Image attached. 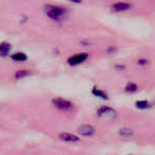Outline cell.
I'll return each mask as SVG.
<instances>
[{"instance_id": "obj_12", "label": "cell", "mask_w": 155, "mask_h": 155, "mask_svg": "<svg viewBox=\"0 0 155 155\" xmlns=\"http://www.w3.org/2000/svg\"><path fill=\"white\" fill-rule=\"evenodd\" d=\"M12 60L16 61V62H24V61L27 60V55L22 52H17V53L12 55Z\"/></svg>"}, {"instance_id": "obj_11", "label": "cell", "mask_w": 155, "mask_h": 155, "mask_svg": "<svg viewBox=\"0 0 155 155\" xmlns=\"http://www.w3.org/2000/svg\"><path fill=\"white\" fill-rule=\"evenodd\" d=\"M31 72L29 70H25V69H21V70H18L15 72V74H14V78L15 79H22V78H26L28 77V75H30Z\"/></svg>"}, {"instance_id": "obj_18", "label": "cell", "mask_w": 155, "mask_h": 155, "mask_svg": "<svg viewBox=\"0 0 155 155\" xmlns=\"http://www.w3.org/2000/svg\"><path fill=\"white\" fill-rule=\"evenodd\" d=\"M69 1H71V2H74V3H80L81 0H69Z\"/></svg>"}, {"instance_id": "obj_2", "label": "cell", "mask_w": 155, "mask_h": 155, "mask_svg": "<svg viewBox=\"0 0 155 155\" xmlns=\"http://www.w3.org/2000/svg\"><path fill=\"white\" fill-rule=\"evenodd\" d=\"M52 103L60 110H70L73 107L72 103L70 101H68L66 99H63V98H54L52 100Z\"/></svg>"}, {"instance_id": "obj_4", "label": "cell", "mask_w": 155, "mask_h": 155, "mask_svg": "<svg viewBox=\"0 0 155 155\" xmlns=\"http://www.w3.org/2000/svg\"><path fill=\"white\" fill-rule=\"evenodd\" d=\"M88 58V54L87 53H79V54H75V55H72L68 58V64L70 66H75V65H79L81 63L85 62Z\"/></svg>"}, {"instance_id": "obj_5", "label": "cell", "mask_w": 155, "mask_h": 155, "mask_svg": "<svg viewBox=\"0 0 155 155\" xmlns=\"http://www.w3.org/2000/svg\"><path fill=\"white\" fill-rule=\"evenodd\" d=\"M78 132H79L80 135L84 136V137H91V136H93L96 133V130L91 124H82L79 127Z\"/></svg>"}, {"instance_id": "obj_14", "label": "cell", "mask_w": 155, "mask_h": 155, "mask_svg": "<svg viewBox=\"0 0 155 155\" xmlns=\"http://www.w3.org/2000/svg\"><path fill=\"white\" fill-rule=\"evenodd\" d=\"M136 106H137L139 110H146V108L149 107V103H148V101L141 100V101H137V102H136Z\"/></svg>"}, {"instance_id": "obj_10", "label": "cell", "mask_w": 155, "mask_h": 155, "mask_svg": "<svg viewBox=\"0 0 155 155\" xmlns=\"http://www.w3.org/2000/svg\"><path fill=\"white\" fill-rule=\"evenodd\" d=\"M91 93H93V95H95L96 97H99V98H101V99H104V100L108 99V97H107V95H106L105 91H101V89H98L97 87H94L93 91H91Z\"/></svg>"}, {"instance_id": "obj_13", "label": "cell", "mask_w": 155, "mask_h": 155, "mask_svg": "<svg viewBox=\"0 0 155 155\" xmlns=\"http://www.w3.org/2000/svg\"><path fill=\"white\" fill-rule=\"evenodd\" d=\"M137 85L135 84V83H127V86H125V91L127 93H135L136 91H137Z\"/></svg>"}, {"instance_id": "obj_1", "label": "cell", "mask_w": 155, "mask_h": 155, "mask_svg": "<svg viewBox=\"0 0 155 155\" xmlns=\"http://www.w3.org/2000/svg\"><path fill=\"white\" fill-rule=\"evenodd\" d=\"M45 12L49 18H51L54 21H61L64 19L67 14V10L63 7H58V5H46Z\"/></svg>"}, {"instance_id": "obj_15", "label": "cell", "mask_w": 155, "mask_h": 155, "mask_svg": "<svg viewBox=\"0 0 155 155\" xmlns=\"http://www.w3.org/2000/svg\"><path fill=\"white\" fill-rule=\"evenodd\" d=\"M115 51H116V48H114V47H110V48H108V49H107L108 53H113V52H115Z\"/></svg>"}, {"instance_id": "obj_16", "label": "cell", "mask_w": 155, "mask_h": 155, "mask_svg": "<svg viewBox=\"0 0 155 155\" xmlns=\"http://www.w3.org/2000/svg\"><path fill=\"white\" fill-rule=\"evenodd\" d=\"M147 63H148V61H146V60H139V61H138V64H140V65L147 64Z\"/></svg>"}, {"instance_id": "obj_7", "label": "cell", "mask_w": 155, "mask_h": 155, "mask_svg": "<svg viewBox=\"0 0 155 155\" xmlns=\"http://www.w3.org/2000/svg\"><path fill=\"white\" fill-rule=\"evenodd\" d=\"M131 7L132 5L127 2H116L112 5V9L115 12H123V11H127V10H130Z\"/></svg>"}, {"instance_id": "obj_17", "label": "cell", "mask_w": 155, "mask_h": 155, "mask_svg": "<svg viewBox=\"0 0 155 155\" xmlns=\"http://www.w3.org/2000/svg\"><path fill=\"white\" fill-rule=\"evenodd\" d=\"M116 69H121V70H123V69H124V66H121V65H116Z\"/></svg>"}, {"instance_id": "obj_9", "label": "cell", "mask_w": 155, "mask_h": 155, "mask_svg": "<svg viewBox=\"0 0 155 155\" xmlns=\"http://www.w3.org/2000/svg\"><path fill=\"white\" fill-rule=\"evenodd\" d=\"M134 132L132 129L130 127H122V129L119 130V135L122 136V137H125V138H129L131 136H133Z\"/></svg>"}, {"instance_id": "obj_6", "label": "cell", "mask_w": 155, "mask_h": 155, "mask_svg": "<svg viewBox=\"0 0 155 155\" xmlns=\"http://www.w3.org/2000/svg\"><path fill=\"white\" fill-rule=\"evenodd\" d=\"M60 138L63 141H66V142H78L80 140L78 136H75L74 134H71V133H61Z\"/></svg>"}, {"instance_id": "obj_8", "label": "cell", "mask_w": 155, "mask_h": 155, "mask_svg": "<svg viewBox=\"0 0 155 155\" xmlns=\"http://www.w3.org/2000/svg\"><path fill=\"white\" fill-rule=\"evenodd\" d=\"M11 51V45L8 43H1L0 44V55L7 56Z\"/></svg>"}, {"instance_id": "obj_3", "label": "cell", "mask_w": 155, "mask_h": 155, "mask_svg": "<svg viewBox=\"0 0 155 155\" xmlns=\"http://www.w3.org/2000/svg\"><path fill=\"white\" fill-rule=\"evenodd\" d=\"M97 115L100 118H107V119H115L117 117V113L115 110L108 106H101L97 110Z\"/></svg>"}]
</instances>
